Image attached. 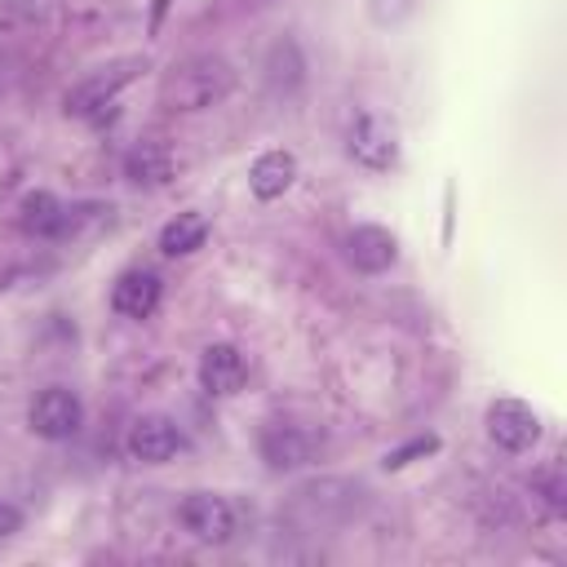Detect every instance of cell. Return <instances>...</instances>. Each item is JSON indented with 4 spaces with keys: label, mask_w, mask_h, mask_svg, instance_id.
<instances>
[{
    "label": "cell",
    "mask_w": 567,
    "mask_h": 567,
    "mask_svg": "<svg viewBox=\"0 0 567 567\" xmlns=\"http://www.w3.org/2000/svg\"><path fill=\"white\" fill-rule=\"evenodd\" d=\"M235 84V71L226 58H213V53H199V58H186L177 62L164 84H159V97L168 111H208L217 106Z\"/></svg>",
    "instance_id": "1"
},
{
    "label": "cell",
    "mask_w": 567,
    "mask_h": 567,
    "mask_svg": "<svg viewBox=\"0 0 567 567\" xmlns=\"http://www.w3.org/2000/svg\"><path fill=\"white\" fill-rule=\"evenodd\" d=\"M80 421H84V408H80L75 390H66V385L40 390V394L31 399V412H27V425H31L40 439H49V443L71 439V434L80 430Z\"/></svg>",
    "instance_id": "2"
},
{
    "label": "cell",
    "mask_w": 567,
    "mask_h": 567,
    "mask_svg": "<svg viewBox=\"0 0 567 567\" xmlns=\"http://www.w3.org/2000/svg\"><path fill=\"white\" fill-rule=\"evenodd\" d=\"M142 66H146V58H120V62H111V66H97L93 75H84V80L66 93V115H93V111L106 106Z\"/></svg>",
    "instance_id": "3"
},
{
    "label": "cell",
    "mask_w": 567,
    "mask_h": 567,
    "mask_svg": "<svg viewBox=\"0 0 567 567\" xmlns=\"http://www.w3.org/2000/svg\"><path fill=\"white\" fill-rule=\"evenodd\" d=\"M177 518H182V527H186L195 540H204V545H226V540L235 536V509H230V501L217 496V492H190V496L182 501Z\"/></svg>",
    "instance_id": "4"
},
{
    "label": "cell",
    "mask_w": 567,
    "mask_h": 567,
    "mask_svg": "<svg viewBox=\"0 0 567 567\" xmlns=\"http://www.w3.org/2000/svg\"><path fill=\"white\" fill-rule=\"evenodd\" d=\"M346 151H350V159L354 164H363V168H394V159H399V137H394V128L381 120V115H354V124H350V133H346Z\"/></svg>",
    "instance_id": "5"
},
{
    "label": "cell",
    "mask_w": 567,
    "mask_h": 567,
    "mask_svg": "<svg viewBox=\"0 0 567 567\" xmlns=\"http://www.w3.org/2000/svg\"><path fill=\"white\" fill-rule=\"evenodd\" d=\"M487 439L505 452H527L540 439V416L523 399H496L487 408Z\"/></svg>",
    "instance_id": "6"
},
{
    "label": "cell",
    "mask_w": 567,
    "mask_h": 567,
    "mask_svg": "<svg viewBox=\"0 0 567 567\" xmlns=\"http://www.w3.org/2000/svg\"><path fill=\"white\" fill-rule=\"evenodd\" d=\"M177 452H182V430H177L168 416L151 412V416H137V421L128 425V456H133V461H142V465H164V461H173Z\"/></svg>",
    "instance_id": "7"
},
{
    "label": "cell",
    "mask_w": 567,
    "mask_h": 567,
    "mask_svg": "<svg viewBox=\"0 0 567 567\" xmlns=\"http://www.w3.org/2000/svg\"><path fill=\"white\" fill-rule=\"evenodd\" d=\"M244 377H248V363H244V354H239L235 346L213 341V346L199 354V385H204L213 399L235 394V390L244 385Z\"/></svg>",
    "instance_id": "8"
},
{
    "label": "cell",
    "mask_w": 567,
    "mask_h": 567,
    "mask_svg": "<svg viewBox=\"0 0 567 567\" xmlns=\"http://www.w3.org/2000/svg\"><path fill=\"white\" fill-rule=\"evenodd\" d=\"M346 257H350L354 270H363V275H381V270L394 266V257H399V239H394L385 226H354L350 239H346Z\"/></svg>",
    "instance_id": "9"
},
{
    "label": "cell",
    "mask_w": 567,
    "mask_h": 567,
    "mask_svg": "<svg viewBox=\"0 0 567 567\" xmlns=\"http://www.w3.org/2000/svg\"><path fill=\"white\" fill-rule=\"evenodd\" d=\"M159 275H151V270H124L120 279H115V288H111V310L120 315V319H151L155 315V306H159Z\"/></svg>",
    "instance_id": "10"
},
{
    "label": "cell",
    "mask_w": 567,
    "mask_h": 567,
    "mask_svg": "<svg viewBox=\"0 0 567 567\" xmlns=\"http://www.w3.org/2000/svg\"><path fill=\"white\" fill-rule=\"evenodd\" d=\"M292 177H297V155L292 151H261L257 159H252V168H248V186H252V195L257 199H279L288 186H292Z\"/></svg>",
    "instance_id": "11"
},
{
    "label": "cell",
    "mask_w": 567,
    "mask_h": 567,
    "mask_svg": "<svg viewBox=\"0 0 567 567\" xmlns=\"http://www.w3.org/2000/svg\"><path fill=\"white\" fill-rule=\"evenodd\" d=\"M261 456L270 461V470H292L310 461V439L297 425H266L261 434Z\"/></svg>",
    "instance_id": "12"
},
{
    "label": "cell",
    "mask_w": 567,
    "mask_h": 567,
    "mask_svg": "<svg viewBox=\"0 0 567 567\" xmlns=\"http://www.w3.org/2000/svg\"><path fill=\"white\" fill-rule=\"evenodd\" d=\"M124 173H128V182H137V186H164L168 173H173V155H168L159 142H137V146L124 155Z\"/></svg>",
    "instance_id": "13"
},
{
    "label": "cell",
    "mask_w": 567,
    "mask_h": 567,
    "mask_svg": "<svg viewBox=\"0 0 567 567\" xmlns=\"http://www.w3.org/2000/svg\"><path fill=\"white\" fill-rule=\"evenodd\" d=\"M66 213H71V208H62L58 195L31 190V195L22 199V230H27V235H62V230H66Z\"/></svg>",
    "instance_id": "14"
},
{
    "label": "cell",
    "mask_w": 567,
    "mask_h": 567,
    "mask_svg": "<svg viewBox=\"0 0 567 567\" xmlns=\"http://www.w3.org/2000/svg\"><path fill=\"white\" fill-rule=\"evenodd\" d=\"M204 239H208V217H204V213H177V217L159 230V252L186 257V252L204 248Z\"/></svg>",
    "instance_id": "15"
},
{
    "label": "cell",
    "mask_w": 567,
    "mask_h": 567,
    "mask_svg": "<svg viewBox=\"0 0 567 567\" xmlns=\"http://www.w3.org/2000/svg\"><path fill=\"white\" fill-rule=\"evenodd\" d=\"M434 447H439V439H434V434H421V439H412V443H403V447L385 452V470H403L408 461H416V456H430Z\"/></svg>",
    "instance_id": "16"
},
{
    "label": "cell",
    "mask_w": 567,
    "mask_h": 567,
    "mask_svg": "<svg viewBox=\"0 0 567 567\" xmlns=\"http://www.w3.org/2000/svg\"><path fill=\"white\" fill-rule=\"evenodd\" d=\"M412 4H416V0H368L372 18H377L381 27H390V22H403V18L412 13Z\"/></svg>",
    "instance_id": "17"
},
{
    "label": "cell",
    "mask_w": 567,
    "mask_h": 567,
    "mask_svg": "<svg viewBox=\"0 0 567 567\" xmlns=\"http://www.w3.org/2000/svg\"><path fill=\"white\" fill-rule=\"evenodd\" d=\"M18 527H22V509L9 505V501H0V536H13Z\"/></svg>",
    "instance_id": "18"
}]
</instances>
